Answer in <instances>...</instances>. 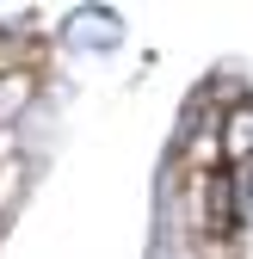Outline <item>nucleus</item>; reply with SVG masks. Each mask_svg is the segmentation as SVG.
<instances>
[{
    "mask_svg": "<svg viewBox=\"0 0 253 259\" xmlns=\"http://www.w3.org/2000/svg\"><path fill=\"white\" fill-rule=\"evenodd\" d=\"M216 142H223L229 167H247V160H253V105H229L223 123H216Z\"/></svg>",
    "mask_w": 253,
    "mask_h": 259,
    "instance_id": "nucleus-1",
    "label": "nucleus"
}]
</instances>
